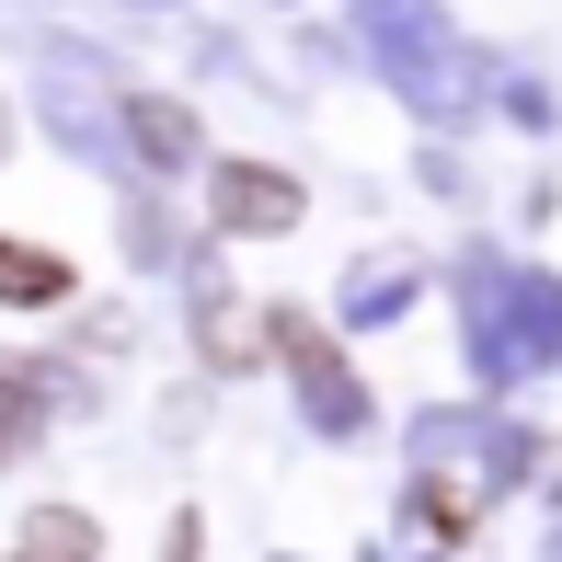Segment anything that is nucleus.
<instances>
[{"instance_id":"nucleus-3","label":"nucleus","mask_w":562,"mask_h":562,"mask_svg":"<svg viewBox=\"0 0 562 562\" xmlns=\"http://www.w3.org/2000/svg\"><path fill=\"white\" fill-rule=\"evenodd\" d=\"M0 299H12V311H58V299H69V265L35 252V241H0Z\"/></svg>"},{"instance_id":"nucleus-1","label":"nucleus","mask_w":562,"mask_h":562,"mask_svg":"<svg viewBox=\"0 0 562 562\" xmlns=\"http://www.w3.org/2000/svg\"><path fill=\"white\" fill-rule=\"evenodd\" d=\"M218 218L229 229H288L299 218V184L265 172V161H218Z\"/></svg>"},{"instance_id":"nucleus-2","label":"nucleus","mask_w":562,"mask_h":562,"mask_svg":"<svg viewBox=\"0 0 562 562\" xmlns=\"http://www.w3.org/2000/svg\"><path fill=\"white\" fill-rule=\"evenodd\" d=\"M92 551H104V528H92L81 505H35L23 540H12V562H92Z\"/></svg>"},{"instance_id":"nucleus-4","label":"nucleus","mask_w":562,"mask_h":562,"mask_svg":"<svg viewBox=\"0 0 562 562\" xmlns=\"http://www.w3.org/2000/svg\"><path fill=\"white\" fill-rule=\"evenodd\" d=\"M138 149H149V161H184V149H195V126L172 115V104H138Z\"/></svg>"}]
</instances>
